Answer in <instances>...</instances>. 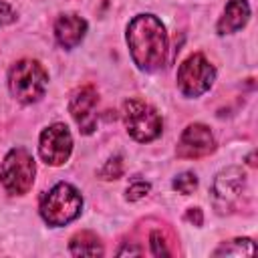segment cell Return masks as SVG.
<instances>
[{"label": "cell", "instance_id": "18", "mask_svg": "<svg viewBox=\"0 0 258 258\" xmlns=\"http://www.w3.org/2000/svg\"><path fill=\"white\" fill-rule=\"evenodd\" d=\"M147 191H149V183H145V181H135V183L127 189V198H129L131 202H135V200H141Z\"/></svg>", "mask_w": 258, "mask_h": 258}, {"label": "cell", "instance_id": "16", "mask_svg": "<svg viewBox=\"0 0 258 258\" xmlns=\"http://www.w3.org/2000/svg\"><path fill=\"white\" fill-rule=\"evenodd\" d=\"M121 173H123V161H121L119 155L111 157V159L105 163V167L99 171V175H101L103 179H117V177H121Z\"/></svg>", "mask_w": 258, "mask_h": 258}, {"label": "cell", "instance_id": "7", "mask_svg": "<svg viewBox=\"0 0 258 258\" xmlns=\"http://www.w3.org/2000/svg\"><path fill=\"white\" fill-rule=\"evenodd\" d=\"M71 149H73V137H71V131L67 129V125L54 123L42 131L38 151L46 163H50V165L64 163L71 155Z\"/></svg>", "mask_w": 258, "mask_h": 258}, {"label": "cell", "instance_id": "20", "mask_svg": "<svg viewBox=\"0 0 258 258\" xmlns=\"http://www.w3.org/2000/svg\"><path fill=\"white\" fill-rule=\"evenodd\" d=\"M187 220H191V222H196V226H202V212L198 210V208H191L189 212H187V216H185Z\"/></svg>", "mask_w": 258, "mask_h": 258}, {"label": "cell", "instance_id": "4", "mask_svg": "<svg viewBox=\"0 0 258 258\" xmlns=\"http://www.w3.org/2000/svg\"><path fill=\"white\" fill-rule=\"evenodd\" d=\"M34 171H36V167H34L32 155L26 149L16 147L4 157L2 169H0V179L8 194L20 196L32 187Z\"/></svg>", "mask_w": 258, "mask_h": 258}, {"label": "cell", "instance_id": "9", "mask_svg": "<svg viewBox=\"0 0 258 258\" xmlns=\"http://www.w3.org/2000/svg\"><path fill=\"white\" fill-rule=\"evenodd\" d=\"M214 151V135L210 131V127L202 125V123H194L189 125L177 143V155L183 159H198V157H206Z\"/></svg>", "mask_w": 258, "mask_h": 258}, {"label": "cell", "instance_id": "17", "mask_svg": "<svg viewBox=\"0 0 258 258\" xmlns=\"http://www.w3.org/2000/svg\"><path fill=\"white\" fill-rule=\"evenodd\" d=\"M149 240H151V252H153L155 256H163V254H169V250H167V242H165V236H163L159 230L151 232Z\"/></svg>", "mask_w": 258, "mask_h": 258}, {"label": "cell", "instance_id": "11", "mask_svg": "<svg viewBox=\"0 0 258 258\" xmlns=\"http://www.w3.org/2000/svg\"><path fill=\"white\" fill-rule=\"evenodd\" d=\"M87 32V22L77 14H64L54 24V36L60 46L75 48Z\"/></svg>", "mask_w": 258, "mask_h": 258}, {"label": "cell", "instance_id": "5", "mask_svg": "<svg viewBox=\"0 0 258 258\" xmlns=\"http://www.w3.org/2000/svg\"><path fill=\"white\" fill-rule=\"evenodd\" d=\"M123 121L131 137L137 141H151L161 133V117L157 111L139 101V99H129L123 105Z\"/></svg>", "mask_w": 258, "mask_h": 258}, {"label": "cell", "instance_id": "13", "mask_svg": "<svg viewBox=\"0 0 258 258\" xmlns=\"http://www.w3.org/2000/svg\"><path fill=\"white\" fill-rule=\"evenodd\" d=\"M71 254L75 256H101L103 248L95 234L91 232H79L71 240Z\"/></svg>", "mask_w": 258, "mask_h": 258}, {"label": "cell", "instance_id": "12", "mask_svg": "<svg viewBox=\"0 0 258 258\" xmlns=\"http://www.w3.org/2000/svg\"><path fill=\"white\" fill-rule=\"evenodd\" d=\"M248 16H250V6L246 0H230L226 4L224 16L218 22V32L220 34L236 32L238 28H242L248 22Z\"/></svg>", "mask_w": 258, "mask_h": 258}, {"label": "cell", "instance_id": "2", "mask_svg": "<svg viewBox=\"0 0 258 258\" xmlns=\"http://www.w3.org/2000/svg\"><path fill=\"white\" fill-rule=\"evenodd\" d=\"M83 198L71 183H56L40 202V216L48 226H64L81 214Z\"/></svg>", "mask_w": 258, "mask_h": 258}, {"label": "cell", "instance_id": "19", "mask_svg": "<svg viewBox=\"0 0 258 258\" xmlns=\"http://www.w3.org/2000/svg\"><path fill=\"white\" fill-rule=\"evenodd\" d=\"M14 18H16V12L6 2H0V26L14 22Z\"/></svg>", "mask_w": 258, "mask_h": 258}, {"label": "cell", "instance_id": "15", "mask_svg": "<svg viewBox=\"0 0 258 258\" xmlns=\"http://www.w3.org/2000/svg\"><path fill=\"white\" fill-rule=\"evenodd\" d=\"M196 185H198V177H196L194 173H189V171H185V173H181V175H177V177L173 179V187H175L179 194H183V196L191 194V191L196 189Z\"/></svg>", "mask_w": 258, "mask_h": 258}, {"label": "cell", "instance_id": "10", "mask_svg": "<svg viewBox=\"0 0 258 258\" xmlns=\"http://www.w3.org/2000/svg\"><path fill=\"white\" fill-rule=\"evenodd\" d=\"M244 179H246V175L240 167H228L216 177V181H214V202L222 212L226 208H230L240 198L242 187H244Z\"/></svg>", "mask_w": 258, "mask_h": 258}, {"label": "cell", "instance_id": "6", "mask_svg": "<svg viewBox=\"0 0 258 258\" xmlns=\"http://www.w3.org/2000/svg\"><path fill=\"white\" fill-rule=\"evenodd\" d=\"M214 77H216V71L208 62V58L196 52L181 62L177 71V85L185 97H198L212 87Z\"/></svg>", "mask_w": 258, "mask_h": 258}, {"label": "cell", "instance_id": "8", "mask_svg": "<svg viewBox=\"0 0 258 258\" xmlns=\"http://www.w3.org/2000/svg\"><path fill=\"white\" fill-rule=\"evenodd\" d=\"M97 103H99V97L91 85L79 87L71 95L69 111L85 135H89L97 129Z\"/></svg>", "mask_w": 258, "mask_h": 258}, {"label": "cell", "instance_id": "3", "mask_svg": "<svg viewBox=\"0 0 258 258\" xmlns=\"http://www.w3.org/2000/svg\"><path fill=\"white\" fill-rule=\"evenodd\" d=\"M46 71L42 69L40 62L36 60H18L12 69H10V77H8V85L12 95L20 101V103H34L44 95L46 89Z\"/></svg>", "mask_w": 258, "mask_h": 258}, {"label": "cell", "instance_id": "14", "mask_svg": "<svg viewBox=\"0 0 258 258\" xmlns=\"http://www.w3.org/2000/svg\"><path fill=\"white\" fill-rule=\"evenodd\" d=\"M244 256V254H254V242L248 240V238H238V240H232L230 244H224L222 248L216 250V256Z\"/></svg>", "mask_w": 258, "mask_h": 258}, {"label": "cell", "instance_id": "1", "mask_svg": "<svg viewBox=\"0 0 258 258\" xmlns=\"http://www.w3.org/2000/svg\"><path fill=\"white\" fill-rule=\"evenodd\" d=\"M127 42L139 69L157 71L163 67L167 54V34L161 20L151 14L135 16L127 28Z\"/></svg>", "mask_w": 258, "mask_h": 258}]
</instances>
